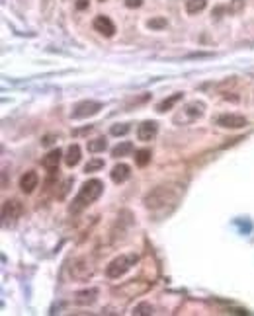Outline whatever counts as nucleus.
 <instances>
[{
    "label": "nucleus",
    "mask_w": 254,
    "mask_h": 316,
    "mask_svg": "<svg viewBox=\"0 0 254 316\" xmlns=\"http://www.w3.org/2000/svg\"><path fill=\"white\" fill-rule=\"evenodd\" d=\"M104 192V184L100 180H88L82 184L80 192L76 193V197L73 199V203L69 205V211L73 215H78L80 211H84L88 205H92Z\"/></svg>",
    "instance_id": "f257e3e1"
},
{
    "label": "nucleus",
    "mask_w": 254,
    "mask_h": 316,
    "mask_svg": "<svg viewBox=\"0 0 254 316\" xmlns=\"http://www.w3.org/2000/svg\"><path fill=\"white\" fill-rule=\"evenodd\" d=\"M178 195H180V192H178L174 186H157V188H153V190L143 197V203H145L147 209L159 211V209H163V207H166V205L176 203Z\"/></svg>",
    "instance_id": "f03ea898"
},
{
    "label": "nucleus",
    "mask_w": 254,
    "mask_h": 316,
    "mask_svg": "<svg viewBox=\"0 0 254 316\" xmlns=\"http://www.w3.org/2000/svg\"><path fill=\"white\" fill-rule=\"evenodd\" d=\"M137 262H139V254H135V252L121 254V256L113 258V260L108 263V267H106V275H108L109 279H119V277L125 275L127 271H129Z\"/></svg>",
    "instance_id": "7ed1b4c3"
},
{
    "label": "nucleus",
    "mask_w": 254,
    "mask_h": 316,
    "mask_svg": "<svg viewBox=\"0 0 254 316\" xmlns=\"http://www.w3.org/2000/svg\"><path fill=\"white\" fill-rule=\"evenodd\" d=\"M205 113V104L200 100H194V102H188L178 109V113L172 117V121L176 125H190V123L198 121L203 117Z\"/></svg>",
    "instance_id": "20e7f679"
},
{
    "label": "nucleus",
    "mask_w": 254,
    "mask_h": 316,
    "mask_svg": "<svg viewBox=\"0 0 254 316\" xmlns=\"http://www.w3.org/2000/svg\"><path fill=\"white\" fill-rule=\"evenodd\" d=\"M22 203H20L18 199H8V201H4V205H2V225L8 228V227H14L16 223H18V219L22 217Z\"/></svg>",
    "instance_id": "39448f33"
},
{
    "label": "nucleus",
    "mask_w": 254,
    "mask_h": 316,
    "mask_svg": "<svg viewBox=\"0 0 254 316\" xmlns=\"http://www.w3.org/2000/svg\"><path fill=\"white\" fill-rule=\"evenodd\" d=\"M94 271H96V265H94V262H92L90 258H78L71 265V275L76 281L90 279L92 275H94Z\"/></svg>",
    "instance_id": "423d86ee"
},
{
    "label": "nucleus",
    "mask_w": 254,
    "mask_h": 316,
    "mask_svg": "<svg viewBox=\"0 0 254 316\" xmlns=\"http://www.w3.org/2000/svg\"><path fill=\"white\" fill-rule=\"evenodd\" d=\"M100 109H102V104H100V102L84 100V102H78V104L74 105L73 111H71V117H73V119H86V117L96 115Z\"/></svg>",
    "instance_id": "0eeeda50"
},
{
    "label": "nucleus",
    "mask_w": 254,
    "mask_h": 316,
    "mask_svg": "<svg viewBox=\"0 0 254 316\" xmlns=\"http://www.w3.org/2000/svg\"><path fill=\"white\" fill-rule=\"evenodd\" d=\"M215 125L223 129H242L248 125V121H246V117H242L238 113H223L215 117Z\"/></svg>",
    "instance_id": "6e6552de"
},
{
    "label": "nucleus",
    "mask_w": 254,
    "mask_h": 316,
    "mask_svg": "<svg viewBox=\"0 0 254 316\" xmlns=\"http://www.w3.org/2000/svg\"><path fill=\"white\" fill-rule=\"evenodd\" d=\"M157 133H159V123L157 121H143L137 127V137H139V140H143V142L153 140L157 137Z\"/></svg>",
    "instance_id": "1a4fd4ad"
},
{
    "label": "nucleus",
    "mask_w": 254,
    "mask_h": 316,
    "mask_svg": "<svg viewBox=\"0 0 254 316\" xmlns=\"http://www.w3.org/2000/svg\"><path fill=\"white\" fill-rule=\"evenodd\" d=\"M94 30L104 37H113L115 35V26L108 16H98L94 20Z\"/></svg>",
    "instance_id": "9d476101"
},
{
    "label": "nucleus",
    "mask_w": 254,
    "mask_h": 316,
    "mask_svg": "<svg viewBox=\"0 0 254 316\" xmlns=\"http://www.w3.org/2000/svg\"><path fill=\"white\" fill-rule=\"evenodd\" d=\"M37 184H39V176H37V172H34V170L26 172V174L20 178V188H22L24 193H34Z\"/></svg>",
    "instance_id": "9b49d317"
},
{
    "label": "nucleus",
    "mask_w": 254,
    "mask_h": 316,
    "mask_svg": "<svg viewBox=\"0 0 254 316\" xmlns=\"http://www.w3.org/2000/svg\"><path fill=\"white\" fill-rule=\"evenodd\" d=\"M98 295H100V291L94 289V287H92V289H84V291H78V293L74 295V302H76V304H82V306L94 304Z\"/></svg>",
    "instance_id": "f8f14e48"
},
{
    "label": "nucleus",
    "mask_w": 254,
    "mask_h": 316,
    "mask_svg": "<svg viewBox=\"0 0 254 316\" xmlns=\"http://www.w3.org/2000/svg\"><path fill=\"white\" fill-rule=\"evenodd\" d=\"M111 180L115 182V184H123L127 182L129 178H131V168L127 166V164H115L113 168H111Z\"/></svg>",
    "instance_id": "ddd939ff"
},
{
    "label": "nucleus",
    "mask_w": 254,
    "mask_h": 316,
    "mask_svg": "<svg viewBox=\"0 0 254 316\" xmlns=\"http://www.w3.org/2000/svg\"><path fill=\"white\" fill-rule=\"evenodd\" d=\"M61 156H63V152H61L59 148H53V150H49V152L43 156V162H41V164H43L47 170L55 172L57 166H59V162H61Z\"/></svg>",
    "instance_id": "4468645a"
},
{
    "label": "nucleus",
    "mask_w": 254,
    "mask_h": 316,
    "mask_svg": "<svg viewBox=\"0 0 254 316\" xmlns=\"http://www.w3.org/2000/svg\"><path fill=\"white\" fill-rule=\"evenodd\" d=\"M182 98H184V94H182V92H176V94H172V96L164 98L163 102H161V104L157 105V111H159V113H164L166 109H172L174 105H176L178 102H180Z\"/></svg>",
    "instance_id": "2eb2a0df"
},
{
    "label": "nucleus",
    "mask_w": 254,
    "mask_h": 316,
    "mask_svg": "<svg viewBox=\"0 0 254 316\" xmlns=\"http://www.w3.org/2000/svg\"><path fill=\"white\" fill-rule=\"evenodd\" d=\"M80 162V146L78 144H71L69 148H67V156H65V164L69 166V168H73Z\"/></svg>",
    "instance_id": "dca6fc26"
},
{
    "label": "nucleus",
    "mask_w": 254,
    "mask_h": 316,
    "mask_svg": "<svg viewBox=\"0 0 254 316\" xmlns=\"http://www.w3.org/2000/svg\"><path fill=\"white\" fill-rule=\"evenodd\" d=\"M133 150V142H129V140H123V142H119V144H115L113 148H111V156L113 158H119V156H127L129 152Z\"/></svg>",
    "instance_id": "f3484780"
},
{
    "label": "nucleus",
    "mask_w": 254,
    "mask_h": 316,
    "mask_svg": "<svg viewBox=\"0 0 254 316\" xmlns=\"http://www.w3.org/2000/svg\"><path fill=\"white\" fill-rule=\"evenodd\" d=\"M86 148H88V152H104V150L108 148V140L104 139V137H98V139H94V140H88Z\"/></svg>",
    "instance_id": "a211bd4d"
},
{
    "label": "nucleus",
    "mask_w": 254,
    "mask_h": 316,
    "mask_svg": "<svg viewBox=\"0 0 254 316\" xmlns=\"http://www.w3.org/2000/svg\"><path fill=\"white\" fill-rule=\"evenodd\" d=\"M205 4H207V0H188L186 2V12L188 14H198L205 8Z\"/></svg>",
    "instance_id": "6ab92c4d"
},
{
    "label": "nucleus",
    "mask_w": 254,
    "mask_h": 316,
    "mask_svg": "<svg viewBox=\"0 0 254 316\" xmlns=\"http://www.w3.org/2000/svg\"><path fill=\"white\" fill-rule=\"evenodd\" d=\"M149 162H151V150H149V148H141V150L135 152V164H137V166L143 168Z\"/></svg>",
    "instance_id": "aec40b11"
},
{
    "label": "nucleus",
    "mask_w": 254,
    "mask_h": 316,
    "mask_svg": "<svg viewBox=\"0 0 254 316\" xmlns=\"http://www.w3.org/2000/svg\"><path fill=\"white\" fill-rule=\"evenodd\" d=\"M102 168H104V160H102V158H90L88 164L84 166V172H86V174H92V172H98V170H102Z\"/></svg>",
    "instance_id": "412c9836"
},
{
    "label": "nucleus",
    "mask_w": 254,
    "mask_h": 316,
    "mask_svg": "<svg viewBox=\"0 0 254 316\" xmlns=\"http://www.w3.org/2000/svg\"><path fill=\"white\" fill-rule=\"evenodd\" d=\"M129 123H117V125H111V129H109V133L111 135H115V137H119V135H127L129 133Z\"/></svg>",
    "instance_id": "4be33fe9"
},
{
    "label": "nucleus",
    "mask_w": 254,
    "mask_h": 316,
    "mask_svg": "<svg viewBox=\"0 0 254 316\" xmlns=\"http://www.w3.org/2000/svg\"><path fill=\"white\" fill-rule=\"evenodd\" d=\"M153 306L149 304V302H141V304H137L135 308H133V314L135 316H143V314H153Z\"/></svg>",
    "instance_id": "5701e85b"
},
{
    "label": "nucleus",
    "mask_w": 254,
    "mask_h": 316,
    "mask_svg": "<svg viewBox=\"0 0 254 316\" xmlns=\"http://www.w3.org/2000/svg\"><path fill=\"white\" fill-rule=\"evenodd\" d=\"M73 182H74L73 178H67V180H65V182L61 184V190L57 192V197H59V199H65V195L69 193V190H71V186H73Z\"/></svg>",
    "instance_id": "b1692460"
},
{
    "label": "nucleus",
    "mask_w": 254,
    "mask_h": 316,
    "mask_svg": "<svg viewBox=\"0 0 254 316\" xmlns=\"http://www.w3.org/2000/svg\"><path fill=\"white\" fill-rule=\"evenodd\" d=\"M151 30H164L166 28V20L164 18H153V20H149V24H147Z\"/></svg>",
    "instance_id": "393cba45"
},
{
    "label": "nucleus",
    "mask_w": 254,
    "mask_h": 316,
    "mask_svg": "<svg viewBox=\"0 0 254 316\" xmlns=\"http://www.w3.org/2000/svg\"><path fill=\"white\" fill-rule=\"evenodd\" d=\"M141 4H143V0H125L127 8H139Z\"/></svg>",
    "instance_id": "a878e982"
},
{
    "label": "nucleus",
    "mask_w": 254,
    "mask_h": 316,
    "mask_svg": "<svg viewBox=\"0 0 254 316\" xmlns=\"http://www.w3.org/2000/svg\"><path fill=\"white\" fill-rule=\"evenodd\" d=\"M242 8V0H233V8H229V12H238Z\"/></svg>",
    "instance_id": "bb28decb"
},
{
    "label": "nucleus",
    "mask_w": 254,
    "mask_h": 316,
    "mask_svg": "<svg viewBox=\"0 0 254 316\" xmlns=\"http://www.w3.org/2000/svg\"><path fill=\"white\" fill-rule=\"evenodd\" d=\"M76 8H78V10L88 8V0H78V2H76Z\"/></svg>",
    "instance_id": "cd10ccee"
},
{
    "label": "nucleus",
    "mask_w": 254,
    "mask_h": 316,
    "mask_svg": "<svg viewBox=\"0 0 254 316\" xmlns=\"http://www.w3.org/2000/svg\"><path fill=\"white\" fill-rule=\"evenodd\" d=\"M100 2H104V0H100Z\"/></svg>",
    "instance_id": "c85d7f7f"
}]
</instances>
